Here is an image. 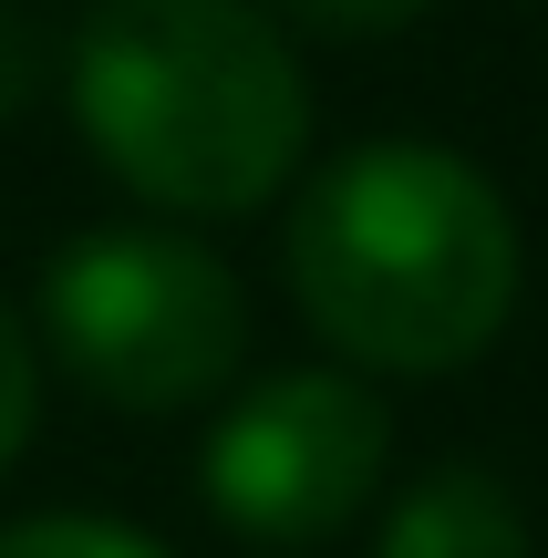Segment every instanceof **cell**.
<instances>
[{"mask_svg":"<svg viewBox=\"0 0 548 558\" xmlns=\"http://www.w3.org/2000/svg\"><path fill=\"white\" fill-rule=\"evenodd\" d=\"M383 476H393V403L383 383L342 373V362H290V373L239 383L197 445L207 518L259 558H301L363 527L383 507Z\"/></svg>","mask_w":548,"mask_h":558,"instance_id":"cell-4","label":"cell"},{"mask_svg":"<svg viewBox=\"0 0 548 558\" xmlns=\"http://www.w3.org/2000/svg\"><path fill=\"white\" fill-rule=\"evenodd\" d=\"M373 558H538V527L517 507V486L497 465H425L383 497V527H373Z\"/></svg>","mask_w":548,"mask_h":558,"instance_id":"cell-5","label":"cell"},{"mask_svg":"<svg viewBox=\"0 0 548 558\" xmlns=\"http://www.w3.org/2000/svg\"><path fill=\"white\" fill-rule=\"evenodd\" d=\"M0 558H176V548L114 507H41V518L0 527Z\"/></svg>","mask_w":548,"mask_h":558,"instance_id":"cell-6","label":"cell"},{"mask_svg":"<svg viewBox=\"0 0 548 558\" xmlns=\"http://www.w3.org/2000/svg\"><path fill=\"white\" fill-rule=\"evenodd\" d=\"M52 104L166 228L259 218L310 166V73L259 0H94Z\"/></svg>","mask_w":548,"mask_h":558,"instance_id":"cell-2","label":"cell"},{"mask_svg":"<svg viewBox=\"0 0 548 558\" xmlns=\"http://www.w3.org/2000/svg\"><path fill=\"white\" fill-rule=\"evenodd\" d=\"M280 279L342 373L446 383L487 362L528 290L517 207L466 145L363 135L301 166L280 218Z\"/></svg>","mask_w":548,"mask_h":558,"instance_id":"cell-1","label":"cell"},{"mask_svg":"<svg viewBox=\"0 0 548 558\" xmlns=\"http://www.w3.org/2000/svg\"><path fill=\"white\" fill-rule=\"evenodd\" d=\"M41 435V341H32V311L0 290V476L32 456Z\"/></svg>","mask_w":548,"mask_h":558,"instance_id":"cell-9","label":"cell"},{"mask_svg":"<svg viewBox=\"0 0 548 558\" xmlns=\"http://www.w3.org/2000/svg\"><path fill=\"white\" fill-rule=\"evenodd\" d=\"M32 341L73 393L124 424H166L228 403L248 373V279L207 248V228L114 218L73 228L41 259Z\"/></svg>","mask_w":548,"mask_h":558,"instance_id":"cell-3","label":"cell"},{"mask_svg":"<svg viewBox=\"0 0 548 558\" xmlns=\"http://www.w3.org/2000/svg\"><path fill=\"white\" fill-rule=\"evenodd\" d=\"M52 94H62V32L32 0H0V124L41 114Z\"/></svg>","mask_w":548,"mask_h":558,"instance_id":"cell-7","label":"cell"},{"mask_svg":"<svg viewBox=\"0 0 548 558\" xmlns=\"http://www.w3.org/2000/svg\"><path fill=\"white\" fill-rule=\"evenodd\" d=\"M259 11L280 21L290 41H342V52H363V41H404L435 0H259Z\"/></svg>","mask_w":548,"mask_h":558,"instance_id":"cell-8","label":"cell"}]
</instances>
